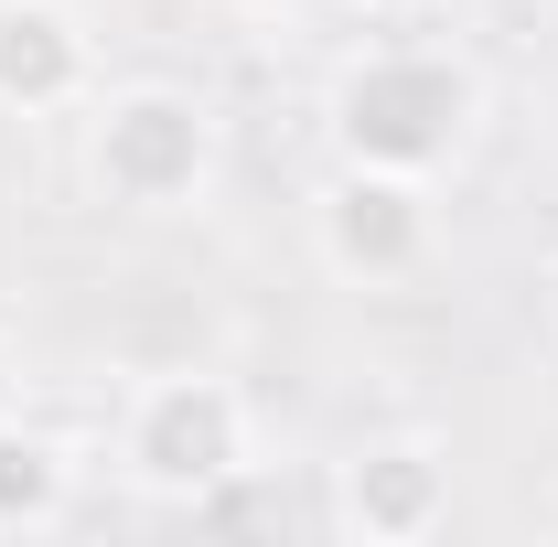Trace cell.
Returning <instances> with one entry per match:
<instances>
[{"mask_svg": "<svg viewBox=\"0 0 558 547\" xmlns=\"http://www.w3.org/2000/svg\"><path fill=\"white\" fill-rule=\"evenodd\" d=\"M473 108L484 86L462 54H429V44H376L365 65L333 86V139L344 161H376V172H440L462 139H473Z\"/></svg>", "mask_w": 558, "mask_h": 547, "instance_id": "1", "label": "cell"}, {"mask_svg": "<svg viewBox=\"0 0 558 547\" xmlns=\"http://www.w3.org/2000/svg\"><path fill=\"white\" fill-rule=\"evenodd\" d=\"M86 183L130 215H172L215 183V108L194 86H119L86 130Z\"/></svg>", "mask_w": 558, "mask_h": 547, "instance_id": "2", "label": "cell"}, {"mask_svg": "<svg viewBox=\"0 0 558 547\" xmlns=\"http://www.w3.org/2000/svg\"><path fill=\"white\" fill-rule=\"evenodd\" d=\"M119 451L150 494H215L247 462V398L226 376H161V387H140Z\"/></svg>", "mask_w": 558, "mask_h": 547, "instance_id": "3", "label": "cell"}, {"mask_svg": "<svg viewBox=\"0 0 558 547\" xmlns=\"http://www.w3.org/2000/svg\"><path fill=\"white\" fill-rule=\"evenodd\" d=\"M323 258L344 279H409L429 258V183L418 172H376V161H344L333 194H323Z\"/></svg>", "mask_w": 558, "mask_h": 547, "instance_id": "4", "label": "cell"}, {"mask_svg": "<svg viewBox=\"0 0 558 547\" xmlns=\"http://www.w3.org/2000/svg\"><path fill=\"white\" fill-rule=\"evenodd\" d=\"M451 515V462L429 440H376L344 462V526L376 547H418L429 526Z\"/></svg>", "mask_w": 558, "mask_h": 547, "instance_id": "5", "label": "cell"}, {"mask_svg": "<svg viewBox=\"0 0 558 547\" xmlns=\"http://www.w3.org/2000/svg\"><path fill=\"white\" fill-rule=\"evenodd\" d=\"M86 97V22L65 0H0V108L44 119Z\"/></svg>", "mask_w": 558, "mask_h": 547, "instance_id": "6", "label": "cell"}, {"mask_svg": "<svg viewBox=\"0 0 558 547\" xmlns=\"http://www.w3.org/2000/svg\"><path fill=\"white\" fill-rule=\"evenodd\" d=\"M75 494V462L65 440H44V429H22V418H0V526H54Z\"/></svg>", "mask_w": 558, "mask_h": 547, "instance_id": "7", "label": "cell"}, {"mask_svg": "<svg viewBox=\"0 0 558 547\" xmlns=\"http://www.w3.org/2000/svg\"><path fill=\"white\" fill-rule=\"evenodd\" d=\"M11 398H22V365H11V343H0V418H11Z\"/></svg>", "mask_w": 558, "mask_h": 547, "instance_id": "8", "label": "cell"}, {"mask_svg": "<svg viewBox=\"0 0 558 547\" xmlns=\"http://www.w3.org/2000/svg\"><path fill=\"white\" fill-rule=\"evenodd\" d=\"M548 301H558V279H548Z\"/></svg>", "mask_w": 558, "mask_h": 547, "instance_id": "9", "label": "cell"}]
</instances>
